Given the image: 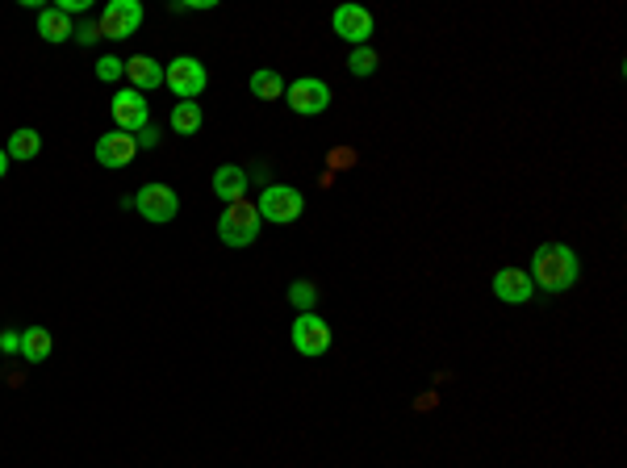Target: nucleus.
I'll return each mask as SVG.
<instances>
[{"mask_svg": "<svg viewBox=\"0 0 627 468\" xmlns=\"http://www.w3.org/2000/svg\"><path fill=\"white\" fill-rule=\"evenodd\" d=\"M531 268H536V272H527L531 285H540L544 293H565V289L577 285V276H582V268H577V255L565 243L536 247V260H531Z\"/></svg>", "mask_w": 627, "mask_h": 468, "instance_id": "nucleus-1", "label": "nucleus"}, {"mask_svg": "<svg viewBox=\"0 0 627 468\" xmlns=\"http://www.w3.org/2000/svg\"><path fill=\"white\" fill-rule=\"evenodd\" d=\"M260 230H264V218H260V209H255L251 201L226 205L222 218H218V239L226 247H251L255 239H260Z\"/></svg>", "mask_w": 627, "mask_h": 468, "instance_id": "nucleus-2", "label": "nucleus"}, {"mask_svg": "<svg viewBox=\"0 0 627 468\" xmlns=\"http://www.w3.org/2000/svg\"><path fill=\"white\" fill-rule=\"evenodd\" d=\"M260 218L272 222V226H289L301 218V209H306V197H301L297 189H289V184H268V189L260 193Z\"/></svg>", "mask_w": 627, "mask_h": 468, "instance_id": "nucleus-3", "label": "nucleus"}, {"mask_svg": "<svg viewBox=\"0 0 627 468\" xmlns=\"http://www.w3.org/2000/svg\"><path fill=\"white\" fill-rule=\"evenodd\" d=\"M164 84L176 92L180 101H197L201 92H205V84H209V72L201 67V59L180 55V59H172V63L164 67Z\"/></svg>", "mask_w": 627, "mask_h": 468, "instance_id": "nucleus-4", "label": "nucleus"}, {"mask_svg": "<svg viewBox=\"0 0 627 468\" xmlns=\"http://www.w3.org/2000/svg\"><path fill=\"white\" fill-rule=\"evenodd\" d=\"M109 113H113V122H118V130H122V134H143V130L151 126V109H147V97H143V92H134V88L113 92Z\"/></svg>", "mask_w": 627, "mask_h": 468, "instance_id": "nucleus-5", "label": "nucleus"}, {"mask_svg": "<svg viewBox=\"0 0 627 468\" xmlns=\"http://www.w3.org/2000/svg\"><path fill=\"white\" fill-rule=\"evenodd\" d=\"M130 205H134L147 222H172L176 209H180V197L168 189V184H143V189L130 197Z\"/></svg>", "mask_w": 627, "mask_h": 468, "instance_id": "nucleus-6", "label": "nucleus"}, {"mask_svg": "<svg viewBox=\"0 0 627 468\" xmlns=\"http://www.w3.org/2000/svg\"><path fill=\"white\" fill-rule=\"evenodd\" d=\"M138 26H143V5L138 0H109L101 9V34L105 38H130Z\"/></svg>", "mask_w": 627, "mask_h": 468, "instance_id": "nucleus-7", "label": "nucleus"}, {"mask_svg": "<svg viewBox=\"0 0 627 468\" xmlns=\"http://www.w3.org/2000/svg\"><path fill=\"white\" fill-rule=\"evenodd\" d=\"M285 101L301 117H318V113H327V105H331V88L322 84V80H310L306 76V80H293L285 88Z\"/></svg>", "mask_w": 627, "mask_h": 468, "instance_id": "nucleus-8", "label": "nucleus"}, {"mask_svg": "<svg viewBox=\"0 0 627 468\" xmlns=\"http://www.w3.org/2000/svg\"><path fill=\"white\" fill-rule=\"evenodd\" d=\"M293 347L301 356H322V351H331V326L322 322L314 310L310 314H297L293 322Z\"/></svg>", "mask_w": 627, "mask_h": 468, "instance_id": "nucleus-9", "label": "nucleus"}, {"mask_svg": "<svg viewBox=\"0 0 627 468\" xmlns=\"http://www.w3.org/2000/svg\"><path fill=\"white\" fill-rule=\"evenodd\" d=\"M335 34L343 38V42H352V46H364L368 38H373V13L368 9H360V5H339L335 9Z\"/></svg>", "mask_w": 627, "mask_h": 468, "instance_id": "nucleus-10", "label": "nucleus"}, {"mask_svg": "<svg viewBox=\"0 0 627 468\" xmlns=\"http://www.w3.org/2000/svg\"><path fill=\"white\" fill-rule=\"evenodd\" d=\"M134 155H138V138L134 134H122V130L101 134V143H97V163H101V168H126V163H134Z\"/></svg>", "mask_w": 627, "mask_h": 468, "instance_id": "nucleus-11", "label": "nucleus"}, {"mask_svg": "<svg viewBox=\"0 0 627 468\" xmlns=\"http://www.w3.org/2000/svg\"><path fill=\"white\" fill-rule=\"evenodd\" d=\"M531 293H536V285H531V276L523 268H502L494 276V297L506 301V306H527Z\"/></svg>", "mask_w": 627, "mask_h": 468, "instance_id": "nucleus-12", "label": "nucleus"}, {"mask_svg": "<svg viewBox=\"0 0 627 468\" xmlns=\"http://www.w3.org/2000/svg\"><path fill=\"white\" fill-rule=\"evenodd\" d=\"M126 76H130L134 92L164 88V63H155L151 55H134V59H126Z\"/></svg>", "mask_w": 627, "mask_h": 468, "instance_id": "nucleus-13", "label": "nucleus"}, {"mask_svg": "<svg viewBox=\"0 0 627 468\" xmlns=\"http://www.w3.org/2000/svg\"><path fill=\"white\" fill-rule=\"evenodd\" d=\"M214 193H218L226 205L243 201V193H247V172H243V168H235V163H226V168H218V172H214Z\"/></svg>", "mask_w": 627, "mask_h": 468, "instance_id": "nucleus-14", "label": "nucleus"}, {"mask_svg": "<svg viewBox=\"0 0 627 468\" xmlns=\"http://www.w3.org/2000/svg\"><path fill=\"white\" fill-rule=\"evenodd\" d=\"M38 34L46 42H67V38H76V26H72V17L59 9H38Z\"/></svg>", "mask_w": 627, "mask_h": 468, "instance_id": "nucleus-15", "label": "nucleus"}, {"mask_svg": "<svg viewBox=\"0 0 627 468\" xmlns=\"http://www.w3.org/2000/svg\"><path fill=\"white\" fill-rule=\"evenodd\" d=\"M21 356L30 364H42L51 356V331L46 326H30V331H21Z\"/></svg>", "mask_w": 627, "mask_h": 468, "instance_id": "nucleus-16", "label": "nucleus"}, {"mask_svg": "<svg viewBox=\"0 0 627 468\" xmlns=\"http://www.w3.org/2000/svg\"><path fill=\"white\" fill-rule=\"evenodd\" d=\"M5 151H9V159H34L42 151V134L30 130V126H21V130L9 134V147Z\"/></svg>", "mask_w": 627, "mask_h": 468, "instance_id": "nucleus-17", "label": "nucleus"}, {"mask_svg": "<svg viewBox=\"0 0 627 468\" xmlns=\"http://www.w3.org/2000/svg\"><path fill=\"white\" fill-rule=\"evenodd\" d=\"M168 126H172L176 134H197V130H201V105H197V101H180V105L172 109V117H168Z\"/></svg>", "mask_w": 627, "mask_h": 468, "instance_id": "nucleus-18", "label": "nucleus"}, {"mask_svg": "<svg viewBox=\"0 0 627 468\" xmlns=\"http://www.w3.org/2000/svg\"><path fill=\"white\" fill-rule=\"evenodd\" d=\"M251 92L260 101H276V97H285V80L276 76V72H268V67H260V72L251 76Z\"/></svg>", "mask_w": 627, "mask_h": 468, "instance_id": "nucleus-19", "label": "nucleus"}, {"mask_svg": "<svg viewBox=\"0 0 627 468\" xmlns=\"http://www.w3.org/2000/svg\"><path fill=\"white\" fill-rule=\"evenodd\" d=\"M289 301L297 306V314H310L314 310V285H310V280H293V285H289Z\"/></svg>", "mask_w": 627, "mask_h": 468, "instance_id": "nucleus-20", "label": "nucleus"}, {"mask_svg": "<svg viewBox=\"0 0 627 468\" xmlns=\"http://www.w3.org/2000/svg\"><path fill=\"white\" fill-rule=\"evenodd\" d=\"M347 67H352V76H373L377 72V55L368 51V46H356L352 59H347Z\"/></svg>", "mask_w": 627, "mask_h": 468, "instance_id": "nucleus-21", "label": "nucleus"}, {"mask_svg": "<svg viewBox=\"0 0 627 468\" xmlns=\"http://www.w3.org/2000/svg\"><path fill=\"white\" fill-rule=\"evenodd\" d=\"M118 76H126V63L122 59H113V55H105L101 63H97V80H118Z\"/></svg>", "mask_w": 627, "mask_h": 468, "instance_id": "nucleus-22", "label": "nucleus"}, {"mask_svg": "<svg viewBox=\"0 0 627 468\" xmlns=\"http://www.w3.org/2000/svg\"><path fill=\"white\" fill-rule=\"evenodd\" d=\"M0 351H5V356L21 351V331H0Z\"/></svg>", "mask_w": 627, "mask_h": 468, "instance_id": "nucleus-23", "label": "nucleus"}, {"mask_svg": "<svg viewBox=\"0 0 627 468\" xmlns=\"http://www.w3.org/2000/svg\"><path fill=\"white\" fill-rule=\"evenodd\" d=\"M55 9H59V13H80V9H88V0H59Z\"/></svg>", "mask_w": 627, "mask_h": 468, "instance_id": "nucleus-24", "label": "nucleus"}, {"mask_svg": "<svg viewBox=\"0 0 627 468\" xmlns=\"http://www.w3.org/2000/svg\"><path fill=\"white\" fill-rule=\"evenodd\" d=\"M155 143H159V130H151V126H147V130H143V138H138V147H155Z\"/></svg>", "mask_w": 627, "mask_h": 468, "instance_id": "nucleus-25", "label": "nucleus"}, {"mask_svg": "<svg viewBox=\"0 0 627 468\" xmlns=\"http://www.w3.org/2000/svg\"><path fill=\"white\" fill-rule=\"evenodd\" d=\"M97 34H101L97 26H80V30H76V38H80V42H92V38H97Z\"/></svg>", "mask_w": 627, "mask_h": 468, "instance_id": "nucleus-26", "label": "nucleus"}, {"mask_svg": "<svg viewBox=\"0 0 627 468\" xmlns=\"http://www.w3.org/2000/svg\"><path fill=\"white\" fill-rule=\"evenodd\" d=\"M9 172V151H0V176Z\"/></svg>", "mask_w": 627, "mask_h": 468, "instance_id": "nucleus-27", "label": "nucleus"}]
</instances>
